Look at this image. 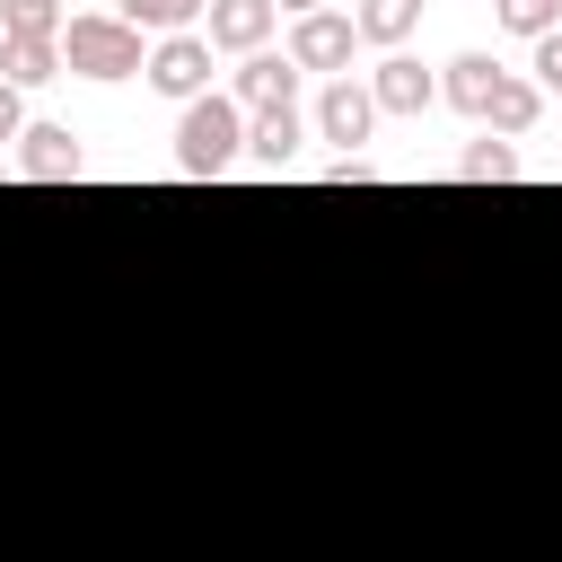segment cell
Returning a JSON list of instances; mask_svg holds the SVG:
<instances>
[{
    "label": "cell",
    "mask_w": 562,
    "mask_h": 562,
    "mask_svg": "<svg viewBox=\"0 0 562 562\" xmlns=\"http://www.w3.org/2000/svg\"><path fill=\"white\" fill-rule=\"evenodd\" d=\"M18 132H26V105H18V88H9V79H0V140H9V149H18Z\"/></svg>",
    "instance_id": "obj_21"
},
{
    "label": "cell",
    "mask_w": 562,
    "mask_h": 562,
    "mask_svg": "<svg viewBox=\"0 0 562 562\" xmlns=\"http://www.w3.org/2000/svg\"><path fill=\"white\" fill-rule=\"evenodd\" d=\"M246 158V105L228 97V88H211V97H193L184 114H176V167L184 176H228Z\"/></svg>",
    "instance_id": "obj_2"
},
{
    "label": "cell",
    "mask_w": 562,
    "mask_h": 562,
    "mask_svg": "<svg viewBox=\"0 0 562 562\" xmlns=\"http://www.w3.org/2000/svg\"><path fill=\"white\" fill-rule=\"evenodd\" d=\"M351 53H360V26L342 9H316V18H290V61L299 70H325V79H351Z\"/></svg>",
    "instance_id": "obj_4"
},
{
    "label": "cell",
    "mask_w": 562,
    "mask_h": 562,
    "mask_svg": "<svg viewBox=\"0 0 562 562\" xmlns=\"http://www.w3.org/2000/svg\"><path fill=\"white\" fill-rule=\"evenodd\" d=\"M369 97H378V114H422V105L439 97V79H430L413 53H386V61L369 70Z\"/></svg>",
    "instance_id": "obj_9"
},
{
    "label": "cell",
    "mask_w": 562,
    "mask_h": 562,
    "mask_svg": "<svg viewBox=\"0 0 562 562\" xmlns=\"http://www.w3.org/2000/svg\"><path fill=\"white\" fill-rule=\"evenodd\" d=\"M492 9H501V26H509V35H527V44L562 26V0H492Z\"/></svg>",
    "instance_id": "obj_18"
},
{
    "label": "cell",
    "mask_w": 562,
    "mask_h": 562,
    "mask_svg": "<svg viewBox=\"0 0 562 562\" xmlns=\"http://www.w3.org/2000/svg\"><path fill=\"white\" fill-rule=\"evenodd\" d=\"M316 140H334V149H360L369 132H378V97H369V79H325V97H316Z\"/></svg>",
    "instance_id": "obj_5"
},
{
    "label": "cell",
    "mask_w": 562,
    "mask_h": 562,
    "mask_svg": "<svg viewBox=\"0 0 562 562\" xmlns=\"http://www.w3.org/2000/svg\"><path fill=\"white\" fill-rule=\"evenodd\" d=\"M325 184H378V167H369V158H360V149H342V158H334V167H325Z\"/></svg>",
    "instance_id": "obj_20"
},
{
    "label": "cell",
    "mask_w": 562,
    "mask_h": 562,
    "mask_svg": "<svg viewBox=\"0 0 562 562\" xmlns=\"http://www.w3.org/2000/svg\"><path fill=\"white\" fill-rule=\"evenodd\" d=\"M158 97H176V105H193V97H211V35L193 26V35H158L149 44V70H140Z\"/></svg>",
    "instance_id": "obj_3"
},
{
    "label": "cell",
    "mask_w": 562,
    "mask_h": 562,
    "mask_svg": "<svg viewBox=\"0 0 562 562\" xmlns=\"http://www.w3.org/2000/svg\"><path fill=\"white\" fill-rule=\"evenodd\" d=\"M272 26H281V9L272 0H211V18H202V35H211V53H263L272 44Z\"/></svg>",
    "instance_id": "obj_7"
},
{
    "label": "cell",
    "mask_w": 562,
    "mask_h": 562,
    "mask_svg": "<svg viewBox=\"0 0 562 562\" xmlns=\"http://www.w3.org/2000/svg\"><path fill=\"white\" fill-rule=\"evenodd\" d=\"M61 0H0V35L9 44H61Z\"/></svg>",
    "instance_id": "obj_15"
},
{
    "label": "cell",
    "mask_w": 562,
    "mask_h": 562,
    "mask_svg": "<svg viewBox=\"0 0 562 562\" xmlns=\"http://www.w3.org/2000/svg\"><path fill=\"white\" fill-rule=\"evenodd\" d=\"M527 70H536V88H553V97H562V26H553V35H536V61H527Z\"/></svg>",
    "instance_id": "obj_19"
},
{
    "label": "cell",
    "mask_w": 562,
    "mask_h": 562,
    "mask_svg": "<svg viewBox=\"0 0 562 562\" xmlns=\"http://www.w3.org/2000/svg\"><path fill=\"white\" fill-rule=\"evenodd\" d=\"M351 26H360V44H404L413 26H422V0H351Z\"/></svg>",
    "instance_id": "obj_13"
},
{
    "label": "cell",
    "mask_w": 562,
    "mask_h": 562,
    "mask_svg": "<svg viewBox=\"0 0 562 562\" xmlns=\"http://www.w3.org/2000/svg\"><path fill=\"white\" fill-rule=\"evenodd\" d=\"M0 79H9V88L61 79V44H9V35H0Z\"/></svg>",
    "instance_id": "obj_16"
},
{
    "label": "cell",
    "mask_w": 562,
    "mask_h": 562,
    "mask_svg": "<svg viewBox=\"0 0 562 562\" xmlns=\"http://www.w3.org/2000/svg\"><path fill=\"white\" fill-rule=\"evenodd\" d=\"M457 176H465V184H509V176H518V149H509L501 132H483V140L465 149V167H457Z\"/></svg>",
    "instance_id": "obj_17"
},
{
    "label": "cell",
    "mask_w": 562,
    "mask_h": 562,
    "mask_svg": "<svg viewBox=\"0 0 562 562\" xmlns=\"http://www.w3.org/2000/svg\"><path fill=\"white\" fill-rule=\"evenodd\" d=\"M290 88H299V61H290V53H246V61L228 70V97H237L246 114H272V105H290Z\"/></svg>",
    "instance_id": "obj_8"
},
{
    "label": "cell",
    "mask_w": 562,
    "mask_h": 562,
    "mask_svg": "<svg viewBox=\"0 0 562 562\" xmlns=\"http://www.w3.org/2000/svg\"><path fill=\"white\" fill-rule=\"evenodd\" d=\"M299 140H307V114H299V105H272V114H246V158H255L263 176H281V167L299 158Z\"/></svg>",
    "instance_id": "obj_10"
},
{
    "label": "cell",
    "mask_w": 562,
    "mask_h": 562,
    "mask_svg": "<svg viewBox=\"0 0 562 562\" xmlns=\"http://www.w3.org/2000/svg\"><path fill=\"white\" fill-rule=\"evenodd\" d=\"M272 9H290V18H316V9H325V0H272Z\"/></svg>",
    "instance_id": "obj_22"
},
{
    "label": "cell",
    "mask_w": 562,
    "mask_h": 562,
    "mask_svg": "<svg viewBox=\"0 0 562 562\" xmlns=\"http://www.w3.org/2000/svg\"><path fill=\"white\" fill-rule=\"evenodd\" d=\"M536 114H544V88H536L527 70H501V88H492V105H483V132L518 140V132H536Z\"/></svg>",
    "instance_id": "obj_11"
},
{
    "label": "cell",
    "mask_w": 562,
    "mask_h": 562,
    "mask_svg": "<svg viewBox=\"0 0 562 562\" xmlns=\"http://www.w3.org/2000/svg\"><path fill=\"white\" fill-rule=\"evenodd\" d=\"M61 70L114 88V79H140V70H149V44H140L132 18H114V9H79V18L61 26Z\"/></svg>",
    "instance_id": "obj_1"
},
{
    "label": "cell",
    "mask_w": 562,
    "mask_h": 562,
    "mask_svg": "<svg viewBox=\"0 0 562 562\" xmlns=\"http://www.w3.org/2000/svg\"><path fill=\"white\" fill-rule=\"evenodd\" d=\"M18 176H26V184H70V176H88L79 132H70V123H26V132H18Z\"/></svg>",
    "instance_id": "obj_6"
},
{
    "label": "cell",
    "mask_w": 562,
    "mask_h": 562,
    "mask_svg": "<svg viewBox=\"0 0 562 562\" xmlns=\"http://www.w3.org/2000/svg\"><path fill=\"white\" fill-rule=\"evenodd\" d=\"M114 18H132L140 35H193L211 18V0H114Z\"/></svg>",
    "instance_id": "obj_14"
},
{
    "label": "cell",
    "mask_w": 562,
    "mask_h": 562,
    "mask_svg": "<svg viewBox=\"0 0 562 562\" xmlns=\"http://www.w3.org/2000/svg\"><path fill=\"white\" fill-rule=\"evenodd\" d=\"M492 88H501V61H492V53H457V61H448V79H439V97H448L457 114H474V123H483Z\"/></svg>",
    "instance_id": "obj_12"
}]
</instances>
